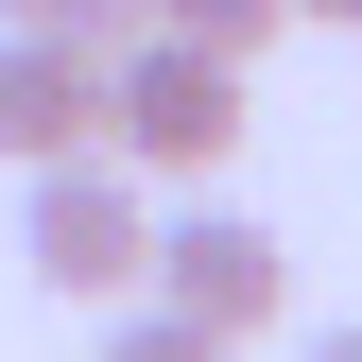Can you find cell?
<instances>
[{"instance_id": "obj_1", "label": "cell", "mask_w": 362, "mask_h": 362, "mask_svg": "<svg viewBox=\"0 0 362 362\" xmlns=\"http://www.w3.org/2000/svg\"><path fill=\"white\" fill-rule=\"evenodd\" d=\"M104 156L139 190H207L242 156V52H190V35H121L104 52Z\"/></svg>"}, {"instance_id": "obj_2", "label": "cell", "mask_w": 362, "mask_h": 362, "mask_svg": "<svg viewBox=\"0 0 362 362\" xmlns=\"http://www.w3.org/2000/svg\"><path fill=\"white\" fill-rule=\"evenodd\" d=\"M18 259H35V293L121 310V293H139V259H156V190H139L121 156H52V173H35V207H18Z\"/></svg>"}, {"instance_id": "obj_3", "label": "cell", "mask_w": 362, "mask_h": 362, "mask_svg": "<svg viewBox=\"0 0 362 362\" xmlns=\"http://www.w3.org/2000/svg\"><path fill=\"white\" fill-rule=\"evenodd\" d=\"M139 293L190 310V328H224V345H259V328L293 310V242H276V224H242V207H156Z\"/></svg>"}, {"instance_id": "obj_4", "label": "cell", "mask_w": 362, "mask_h": 362, "mask_svg": "<svg viewBox=\"0 0 362 362\" xmlns=\"http://www.w3.org/2000/svg\"><path fill=\"white\" fill-rule=\"evenodd\" d=\"M0 156H18V173L104 156V52H69V35H0Z\"/></svg>"}, {"instance_id": "obj_5", "label": "cell", "mask_w": 362, "mask_h": 362, "mask_svg": "<svg viewBox=\"0 0 362 362\" xmlns=\"http://www.w3.org/2000/svg\"><path fill=\"white\" fill-rule=\"evenodd\" d=\"M293 0H139V35H190V52H259Z\"/></svg>"}, {"instance_id": "obj_6", "label": "cell", "mask_w": 362, "mask_h": 362, "mask_svg": "<svg viewBox=\"0 0 362 362\" xmlns=\"http://www.w3.org/2000/svg\"><path fill=\"white\" fill-rule=\"evenodd\" d=\"M104 362H242V345H224V328H190V310H156V293H121Z\"/></svg>"}, {"instance_id": "obj_7", "label": "cell", "mask_w": 362, "mask_h": 362, "mask_svg": "<svg viewBox=\"0 0 362 362\" xmlns=\"http://www.w3.org/2000/svg\"><path fill=\"white\" fill-rule=\"evenodd\" d=\"M0 35H69V52H121L139 0H0Z\"/></svg>"}, {"instance_id": "obj_8", "label": "cell", "mask_w": 362, "mask_h": 362, "mask_svg": "<svg viewBox=\"0 0 362 362\" xmlns=\"http://www.w3.org/2000/svg\"><path fill=\"white\" fill-rule=\"evenodd\" d=\"M293 362H362V328H310V345H293Z\"/></svg>"}, {"instance_id": "obj_9", "label": "cell", "mask_w": 362, "mask_h": 362, "mask_svg": "<svg viewBox=\"0 0 362 362\" xmlns=\"http://www.w3.org/2000/svg\"><path fill=\"white\" fill-rule=\"evenodd\" d=\"M293 18H328V35H362V0H293Z\"/></svg>"}]
</instances>
